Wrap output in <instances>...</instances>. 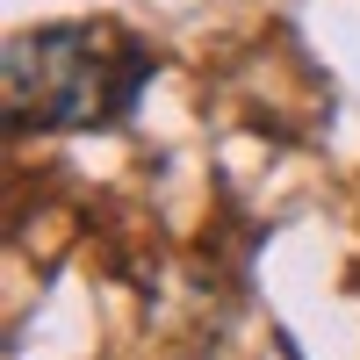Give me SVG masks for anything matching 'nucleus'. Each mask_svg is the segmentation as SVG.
<instances>
[{"label":"nucleus","instance_id":"nucleus-1","mask_svg":"<svg viewBox=\"0 0 360 360\" xmlns=\"http://www.w3.org/2000/svg\"><path fill=\"white\" fill-rule=\"evenodd\" d=\"M0 65H8V130H86L137 101L152 58L108 22H58L8 37Z\"/></svg>","mask_w":360,"mask_h":360}]
</instances>
